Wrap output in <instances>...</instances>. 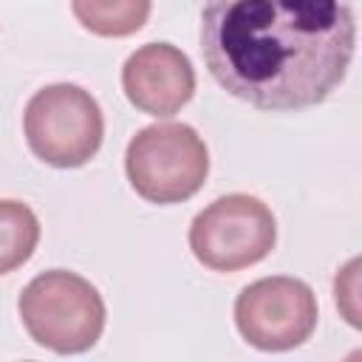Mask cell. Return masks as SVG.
<instances>
[{
  "label": "cell",
  "mask_w": 362,
  "mask_h": 362,
  "mask_svg": "<svg viewBox=\"0 0 362 362\" xmlns=\"http://www.w3.org/2000/svg\"><path fill=\"white\" fill-rule=\"evenodd\" d=\"M28 337L54 354H82L105 331V300L76 272L51 269L37 274L17 300Z\"/></svg>",
  "instance_id": "7a4b0ae2"
},
{
  "label": "cell",
  "mask_w": 362,
  "mask_h": 362,
  "mask_svg": "<svg viewBox=\"0 0 362 362\" xmlns=\"http://www.w3.org/2000/svg\"><path fill=\"white\" fill-rule=\"evenodd\" d=\"M40 243L34 209L17 198H0V274L20 269Z\"/></svg>",
  "instance_id": "9c48e42d"
},
{
  "label": "cell",
  "mask_w": 362,
  "mask_h": 362,
  "mask_svg": "<svg viewBox=\"0 0 362 362\" xmlns=\"http://www.w3.org/2000/svg\"><path fill=\"white\" fill-rule=\"evenodd\" d=\"M277 243V221L272 209L246 192L215 198L189 223V249L195 260L212 272H240Z\"/></svg>",
  "instance_id": "5b68a950"
},
{
  "label": "cell",
  "mask_w": 362,
  "mask_h": 362,
  "mask_svg": "<svg viewBox=\"0 0 362 362\" xmlns=\"http://www.w3.org/2000/svg\"><path fill=\"white\" fill-rule=\"evenodd\" d=\"M153 0H71L76 23L96 37H130L150 17Z\"/></svg>",
  "instance_id": "ba28073f"
},
{
  "label": "cell",
  "mask_w": 362,
  "mask_h": 362,
  "mask_svg": "<svg viewBox=\"0 0 362 362\" xmlns=\"http://www.w3.org/2000/svg\"><path fill=\"white\" fill-rule=\"evenodd\" d=\"M317 294L286 274L249 283L235 300V325L257 351H291L317 328Z\"/></svg>",
  "instance_id": "8992f818"
},
{
  "label": "cell",
  "mask_w": 362,
  "mask_h": 362,
  "mask_svg": "<svg viewBox=\"0 0 362 362\" xmlns=\"http://www.w3.org/2000/svg\"><path fill=\"white\" fill-rule=\"evenodd\" d=\"M28 150L59 170L88 164L105 139V116L99 102L74 82L40 88L23 113Z\"/></svg>",
  "instance_id": "277c9868"
},
{
  "label": "cell",
  "mask_w": 362,
  "mask_h": 362,
  "mask_svg": "<svg viewBox=\"0 0 362 362\" xmlns=\"http://www.w3.org/2000/svg\"><path fill=\"white\" fill-rule=\"evenodd\" d=\"M122 88L130 105L147 116H175L195 93L189 57L170 42H147L122 65Z\"/></svg>",
  "instance_id": "52a82bcc"
},
{
  "label": "cell",
  "mask_w": 362,
  "mask_h": 362,
  "mask_svg": "<svg viewBox=\"0 0 362 362\" xmlns=\"http://www.w3.org/2000/svg\"><path fill=\"white\" fill-rule=\"evenodd\" d=\"M348 0H204L201 57L212 79L257 110L322 105L351 68Z\"/></svg>",
  "instance_id": "6da1fadb"
},
{
  "label": "cell",
  "mask_w": 362,
  "mask_h": 362,
  "mask_svg": "<svg viewBox=\"0 0 362 362\" xmlns=\"http://www.w3.org/2000/svg\"><path fill=\"white\" fill-rule=\"evenodd\" d=\"M356 269H359V260L354 257V260L337 274V283H334L337 305L342 308L345 320H348L354 328L359 325V317H356Z\"/></svg>",
  "instance_id": "30bf717a"
},
{
  "label": "cell",
  "mask_w": 362,
  "mask_h": 362,
  "mask_svg": "<svg viewBox=\"0 0 362 362\" xmlns=\"http://www.w3.org/2000/svg\"><path fill=\"white\" fill-rule=\"evenodd\" d=\"M124 173L136 195L150 204H181L209 175V150L195 127L161 122L141 127L124 150Z\"/></svg>",
  "instance_id": "3957f363"
}]
</instances>
